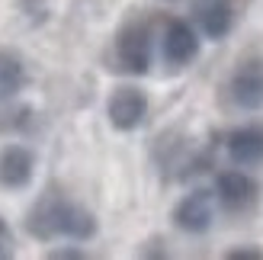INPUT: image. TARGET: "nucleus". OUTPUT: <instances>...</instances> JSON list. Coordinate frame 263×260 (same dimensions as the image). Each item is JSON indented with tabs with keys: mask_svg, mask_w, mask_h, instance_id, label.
<instances>
[{
	"mask_svg": "<svg viewBox=\"0 0 263 260\" xmlns=\"http://www.w3.org/2000/svg\"><path fill=\"white\" fill-rule=\"evenodd\" d=\"M26 231L39 241H90L97 235V218L87 206L74 202L71 196L45 190L26 212Z\"/></svg>",
	"mask_w": 263,
	"mask_h": 260,
	"instance_id": "nucleus-1",
	"label": "nucleus"
},
{
	"mask_svg": "<svg viewBox=\"0 0 263 260\" xmlns=\"http://www.w3.org/2000/svg\"><path fill=\"white\" fill-rule=\"evenodd\" d=\"M116 68L141 77L151 71V29L148 23H125L116 35Z\"/></svg>",
	"mask_w": 263,
	"mask_h": 260,
	"instance_id": "nucleus-2",
	"label": "nucleus"
},
{
	"mask_svg": "<svg viewBox=\"0 0 263 260\" xmlns=\"http://www.w3.org/2000/svg\"><path fill=\"white\" fill-rule=\"evenodd\" d=\"M215 193L212 190H193L174 206V225L186 235H205L215 225Z\"/></svg>",
	"mask_w": 263,
	"mask_h": 260,
	"instance_id": "nucleus-3",
	"label": "nucleus"
},
{
	"mask_svg": "<svg viewBox=\"0 0 263 260\" xmlns=\"http://www.w3.org/2000/svg\"><path fill=\"white\" fill-rule=\"evenodd\" d=\"M228 97L238 109H263V58H247L231 71Z\"/></svg>",
	"mask_w": 263,
	"mask_h": 260,
	"instance_id": "nucleus-4",
	"label": "nucleus"
},
{
	"mask_svg": "<svg viewBox=\"0 0 263 260\" xmlns=\"http://www.w3.org/2000/svg\"><path fill=\"white\" fill-rule=\"evenodd\" d=\"M106 116L112 128L119 132H135L148 116V97L138 87H116L106 100Z\"/></svg>",
	"mask_w": 263,
	"mask_h": 260,
	"instance_id": "nucleus-5",
	"label": "nucleus"
},
{
	"mask_svg": "<svg viewBox=\"0 0 263 260\" xmlns=\"http://www.w3.org/2000/svg\"><path fill=\"white\" fill-rule=\"evenodd\" d=\"M215 196L228 212H247L260 199V187L244 171H221L215 177Z\"/></svg>",
	"mask_w": 263,
	"mask_h": 260,
	"instance_id": "nucleus-6",
	"label": "nucleus"
},
{
	"mask_svg": "<svg viewBox=\"0 0 263 260\" xmlns=\"http://www.w3.org/2000/svg\"><path fill=\"white\" fill-rule=\"evenodd\" d=\"M161 55L170 68H186L190 61L199 55V35L186 20H170L164 26V39H161Z\"/></svg>",
	"mask_w": 263,
	"mask_h": 260,
	"instance_id": "nucleus-7",
	"label": "nucleus"
},
{
	"mask_svg": "<svg viewBox=\"0 0 263 260\" xmlns=\"http://www.w3.org/2000/svg\"><path fill=\"white\" fill-rule=\"evenodd\" d=\"M225 154L238 167H257L263 164V125L247 122L225 135Z\"/></svg>",
	"mask_w": 263,
	"mask_h": 260,
	"instance_id": "nucleus-8",
	"label": "nucleus"
},
{
	"mask_svg": "<svg viewBox=\"0 0 263 260\" xmlns=\"http://www.w3.org/2000/svg\"><path fill=\"white\" fill-rule=\"evenodd\" d=\"M35 174V154L26 145H7L0 151V187L23 190Z\"/></svg>",
	"mask_w": 263,
	"mask_h": 260,
	"instance_id": "nucleus-9",
	"label": "nucleus"
},
{
	"mask_svg": "<svg viewBox=\"0 0 263 260\" xmlns=\"http://www.w3.org/2000/svg\"><path fill=\"white\" fill-rule=\"evenodd\" d=\"M196 26L205 39H225L234 29V7L231 0H196L193 7Z\"/></svg>",
	"mask_w": 263,
	"mask_h": 260,
	"instance_id": "nucleus-10",
	"label": "nucleus"
},
{
	"mask_svg": "<svg viewBox=\"0 0 263 260\" xmlns=\"http://www.w3.org/2000/svg\"><path fill=\"white\" fill-rule=\"evenodd\" d=\"M26 84H29V71L23 55L13 48H0V100H13Z\"/></svg>",
	"mask_w": 263,
	"mask_h": 260,
	"instance_id": "nucleus-11",
	"label": "nucleus"
},
{
	"mask_svg": "<svg viewBox=\"0 0 263 260\" xmlns=\"http://www.w3.org/2000/svg\"><path fill=\"white\" fill-rule=\"evenodd\" d=\"M13 254V235H10V225L0 218V260Z\"/></svg>",
	"mask_w": 263,
	"mask_h": 260,
	"instance_id": "nucleus-12",
	"label": "nucleus"
},
{
	"mask_svg": "<svg viewBox=\"0 0 263 260\" xmlns=\"http://www.w3.org/2000/svg\"><path fill=\"white\" fill-rule=\"evenodd\" d=\"M228 260H263V251L260 248H234V251H228Z\"/></svg>",
	"mask_w": 263,
	"mask_h": 260,
	"instance_id": "nucleus-13",
	"label": "nucleus"
},
{
	"mask_svg": "<svg viewBox=\"0 0 263 260\" xmlns=\"http://www.w3.org/2000/svg\"><path fill=\"white\" fill-rule=\"evenodd\" d=\"M55 260H74V257H84V251H74V248H61V251H51Z\"/></svg>",
	"mask_w": 263,
	"mask_h": 260,
	"instance_id": "nucleus-14",
	"label": "nucleus"
}]
</instances>
